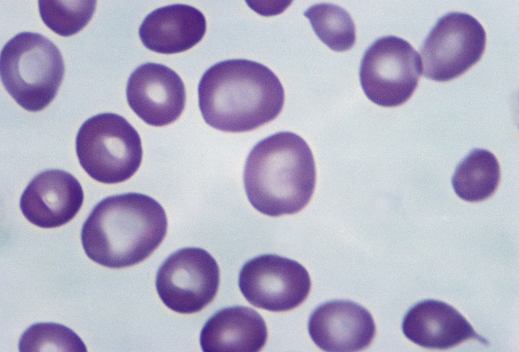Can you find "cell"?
<instances>
[{
	"instance_id": "obj_13",
	"label": "cell",
	"mask_w": 519,
	"mask_h": 352,
	"mask_svg": "<svg viewBox=\"0 0 519 352\" xmlns=\"http://www.w3.org/2000/svg\"><path fill=\"white\" fill-rule=\"evenodd\" d=\"M402 330L407 338L426 348L446 349L472 338L486 342L458 311L437 300H422L411 307Z\"/></svg>"
},
{
	"instance_id": "obj_9",
	"label": "cell",
	"mask_w": 519,
	"mask_h": 352,
	"mask_svg": "<svg viewBox=\"0 0 519 352\" xmlns=\"http://www.w3.org/2000/svg\"><path fill=\"white\" fill-rule=\"evenodd\" d=\"M240 290L251 304L272 311L293 309L307 298L311 279L298 262L265 254L247 261L239 275Z\"/></svg>"
},
{
	"instance_id": "obj_19",
	"label": "cell",
	"mask_w": 519,
	"mask_h": 352,
	"mask_svg": "<svg viewBox=\"0 0 519 352\" xmlns=\"http://www.w3.org/2000/svg\"><path fill=\"white\" fill-rule=\"evenodd\" d=\"M21 352H86L81 338L69 328L55 323L33 324L21 335L19 341Z\"/></svg>"
},
{
	"instance_id": "obj_11",
	"label": "cell",
	"mask_w": 519,
	"mask_h": 352,
	"mask_svg": "<svg viewBox=\"0 0 519 352\" xmlns=\"http://www.w3.org/2000/svg\"><path fill=\"white\" fill-rule=\"evenodd\" d=\"M84 193L70 173L49 169L36 175L23 191L20 207L33 224L45 228L62 226L72 220L82 206Z\"/></svg>"
},
{
	"instance_id": "obj_1",
	"label": "cell",
	"mask_w": 519,
	"mask_h": 352,
	"mask_svg": "<svg viewBox=\"0 0 519 352\" xmlns=\"http://www.w3.org/2000/svg\"><path fill=\"white\" fill-rule=\"evenodd\" d=\"M199 105L206 123L227 132L255 129L275 119L284 102L276 75L258 62L233 59L207 69L198 86Z\"/></svg>"
},
{
	"instance_id": "obj_8",
	"label": "cell",
	"mask_w": 519,
	"mask_h": 352,
	"mask_svg": "<svg viewBox=\"0 0 519 352\" xmlns=\"http://www.w3.org/2000/svg\"><path fill=\"white\" fill-rule=\"evenodd\" d=\"M219 269L214 258L198 248L177 250L168 257L157 273L156 287L164 304L175 312H198L217 292Z\"/></svg>"
},
{
	"instance_id": "obj_16",
	"label": "cell",
	"mask_w": 519,
	"mask_h": 352,
	"mask_svg": "<svg viewBox=\"0 0 519 352\" xmlns=\"http://www.w3.org/2000/svg\"><path fill=\"white\" fill-rule=\"evenodd\" d=\"M500 170L495 156L490 151L474 149L458 163L452 179L456 194L469 201H482L496 190Z\"/></svg>"
},
{
	"instance_id": "obj_2",
	"label": "cell",
	"mask_w": 519,
	"mask_h": 352,
	"mask_svg": "<svg viewBox=\"0 0 519 352\" xmlns=\"http://www.w3.org/2000/svg\"><path fill=\"white\" fill-rule=\"evenodd\" d=\"M167 229L165 212L156 200L128 193L107 197L96 205L83 225L81 241L92 261L120 268L147 258Z\"/></svg>"
},
{
	"instance_id": "obj_10",
	"label": "cell",
	"mask_w": 519,
	"mask_h": 352,
	"mask_svg": "<svg viewBox=\"0 0 519 352\" xmlns=\"http://www.w3.org/2000/svg\"><path fill=\"white\" fill-rule=\"evenodd\" d=\"M128 104L146 123L162 126L177 119L186 102L182 81L172 69L148 62L130 76L126 88Z\"/></svg>"
},
{
	"instance_id": "obj_14",
	"label": "cell",
	"mask_w": 519,
	"mask_h": 352,
	"mask_svg": "<svg viewBox=\"0 0 519 352\" xmlns=\"http://www.w3.org/2000/svg\"><path fill=\"white\" fill-rule=\"evenodd\" d=\"M206 22L197 9L175 4L155 10L143 20L139 35L144 46L154 52L173 54L187 50L204 37Z\"/></svg>"
},
{
	"instance_id": "obj_4",
	"label": "cell",
	"mask_w": 519,
	"mask_h": 352,
	"mask_svg": "<svg viewBox=\"0 0 519 352\" xmlns=\"http://www.w3.org/2000/svg\"><path fill=\"white\" fill-rule=\"evenodd\" d=\"M64 64L57 46L41 34L22 32L4 46L0 57L1 80L22 108L38 112L56 96Z\"/></svg>"
},
{
	"instance_id": "obj_17",
	"label": "cell",
	"mask_w": 519,
	"mask_h": 352,
	"mask_svg": "<svg viewBox=\"0 0 519 352\" xmlns=\"http://www.w3.org/2000/svg\"><path fill=\"white\" fill-rule=\"evenodd\" d=\"M304 15L310 20L317 37L331 50L344 51L354 45L355 25L342 8L331 4H318L309 7Z\"/></svg>"
},
{
	"instance_id": "obj_3",
	"label": "cell",
	"mask_w": 519,
	"mask_h": 352,
	"mask_svg": "<svg viewBox=\"0 0 519 352\" xmlns=\"http://www.w3.org/2000/svg\"><path fill=\"white\" fill-rule=\"evenodd\" d=\"M243 181L249 202L262 214L278 217L297 213L309 203L315 189L312 151L294 133H274L251 150Z\"/></svg>"
},
{
	"instance_id": "obj_18",
	"label": "cell",
	"mask_w": 519,
	"mask_h": 352,
	"mask_svg": "<svg viewBox=\"0 0 519 352\" xmlns=\"http://www.w3.org/2000/svg\"><path fill=\"white\" fill-rule=\"evenodd\" d=\"M96 1H39L44 23L63 37L75 34L89 22L95 10Z\"/></svg>"
},
{
	"instance_id": "obj_6",
	"label": "cell",
	"mask_w": 519,
	"mask_h": 352,
	"mask_svg": "<svg viewBox=\"0 0 519 352\" xmlns=\"http://www.w3.org/2000/svg\"><path fill=\"white\" fill-rule=\"evenodd\" d=\"M421 74L419 54L407 41L392 36L377 39L367 48L359 69L365 94L384 107L406 102L416 89Z\"/></svg>"
},
{
	"instance_id": "obj_12",
	"label": "cell",
	"mask_w": 519,
	"mask_h": 352,
	"mask_svg": "<svg viewBox=\"0 0 519 352\" xmlns=\"http://www.w3.org/2000/svg\"><path fill=\"white\" fill-rule=\"evenodd\" d=\"M308 331L314 342L326 351L361 350L372 342L376 332L371 314L347 300H333L318 306L311 313Z\"/></svg>"
},
{
	"instance_id": "obj_5",
	"label": "cell",
	"mask_w": 519,
	"mask_h": 352,
	"mask_svg": "<svg viewBox=\"0 0 519 352\" xmlns=\"http://www.w3.org/2000/svg\"><path fill=\"white\" fill-rule=\"evenodd\" d=\"M79 162L94 180L116 184L131 178L140 166V136L122 116L111 113L94 116L80 128L76 139Z\"/></svg>"
},
{
	"instance_id": "obj_15",
	"label": "cell",
	"mask_w": 519,
	"mask_h": 352,
	"mask_svg": "<svg viewBox=\"0 0 519 352\" xmlns=\"http://www.w3.org/2000/svg\"><path fill=\"white\" fill-rule=\"evenodd\" d=\"M267 329L254 309L243 306L222 308L206 321L200 336L205 352H255L266 343Z\"/></svg>"
},
{
	"instance_id": "obj_7",
	"label": "cell",
	"mask_w": 519,
	"mask_h": 352,
	"mask_svg": "<svg viewBox=\"0 0 519 352\" xmlns=\"http://www.w3.org/2000/svg\"><path fill=\"white\" fill-rule=\"evenodd\" d=\"M486 41L484 27L473 16L462 12L443 15L420 50L422 74L439 82L460 76L479 60Z\"/></svg>"
}]
</instances>
